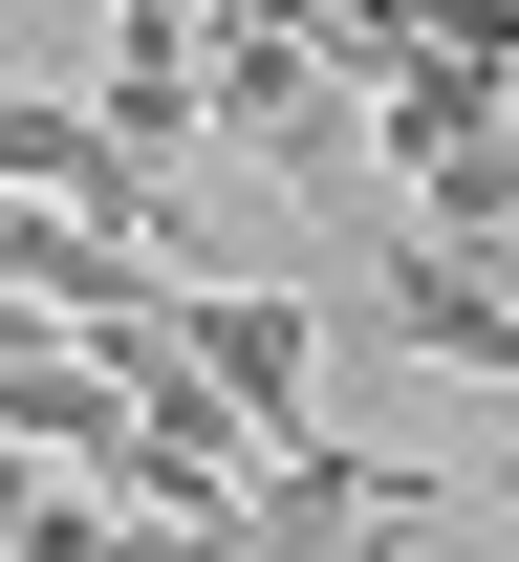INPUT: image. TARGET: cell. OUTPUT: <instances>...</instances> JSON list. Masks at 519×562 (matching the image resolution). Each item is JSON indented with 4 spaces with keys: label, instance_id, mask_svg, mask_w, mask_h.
<instances>
[{
    "label": "cell",
    "instance_id": "cell-1",
    "mask_svg": "<svg viewBox=\"0 0 519 562\" xmlns=\"http://www.w3.org/2000/svg\"><path fill=\"white\" fill-rule=\"evenodd\" d=\"M195 87H217V151H260V173H282L303 216H347V195H369V173H347V151H369V87L325 66V44H303L282 0H217Z\"/></svg>",
    "mask_w": 519,
    "mask_h": 562
},
{
    "label": "cell",
    "instance_id": "cell-2",
    "mask_svg": "<svg viewBox=\"0 0 519 562\" xmlns=\"http://www.w3.org/2000/svg\"><path fill=\"white\" fill-rule=\"evenodd\" d=\"M325 238H347V325H369V347H411V368H498V390H519V281H498V260H454L411 195H347Z\"/></svg>",
    "mask_w": 519,
    "mask_h": 562
},
{
    "label": "cell",
    "instance_id": "cell-5",
    "mask_svg": "<svg viewBox=\"0 0 519 562\" xmlns=\"http://www.w3.org/2000/svg\"><path fill=\"white\" fill-rule=\"evenodd\" d=\"M0 238H22V195H0Z\"/></svg>",
    "mask_w": 519,
    "mask_h": 562
},
{
    "label": "cell",
    "instance_id": "cell-3",
    "mask_svg": "<svg viewBox=\"0 0 519 562\" xmlns=\"http://www.w3.org/2000/svg\"><path fill=\"white\" fill-rule=\"evenodd\" d=\"M195 368L260 412V454H303V368H325V303H303V281H195Z\"/></svg>",
    "mask_w": 519,
    "mask_h": 562
},
{
    "label": "cell",
    "instance_id": "cell-4",
    "mask_svg": "<svg viewBox=\"0 0 519 562\" xmlns=\"http://www.w3.org/2000/svg\"><path fill=\"white\" fill-rule=\"evenodd\" d=\"M411 44H454V66H519V0H411Z\"/></svg>",
    "mask_w": 519,
    "mask_h": 562
}]
</instances>
